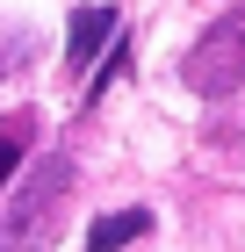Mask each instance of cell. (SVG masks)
I'll return each mask as SVG.
<instances>
[{
  "label": "cell",
  "instance_id": "2",
  "mask_svg": "<svg viewBox=\"0 0 245 252\" xmlns=\"http://www.w3.org/2000/svg\"><path fill=\"white\" fill-rule=\"evenodd\" d=\"M188 87L209 94V101H224V94L245 87V7L216 15L202 36H195V51H188Z\"/></svg>",
  "mask_w": 245,
  "mask_h": 252
},
{
  "label": "cell",
  "instance_id": "5",
  "mask_svg": "<svg viewBox=\"0 0 245 252\" xmlns=\"http://www.w3.org/2000/svg\"><path fill=\"white\" fill-rule=\"evenodd\" d=\"M22 152H29V116H0V188L22 173Z\"/></svg>",
  "mask_w": 245,
  "mask_h": 252
},
{
  "label": "cell",
  "instance_id": "1",
  "mask_svg": "<svg viewBox=\"0 0 245 252\" xmlns=\"http://www.w3.org/2000/svg\"><path fill=\"white\" fill-rule=\"evenodd\" d=\"M65 188H72V166H65V158L51 152V158L36 166V180L22 188V202L7 209V223H0V252H43V245H51Z\"/></svg>",
  "mask_w": 245,
  "mask_h": 252
},
{
  "label": "cell",
  "instance_id": "3",
  "mask_svg": "<svg viewBox=\"0 0 245 252\" xmlns=\"http://www.w3.org/2000/svg\"><path fill=\"white\" fill-rule=\"evenodd\" d=\"M115 36V7H72V36H65V65H94L101 58V43Z\"/></svg>",
  "mask_w": 245,
  "mask_h": 252
},
{
  "label": "cell",
  "instance_id": "4",
  "mask_svg": "<svg viewBox=\"0 0 245 252\" xmlns=\"http://www.w3.org/2000/svg\"><path fill=\"white\" fill-rule=\"evenodd\" d=\"M144 231H151V209H115V216H101L94 231H87V252H123Z\"/></svg>",
  "mask_w": 245,
  "mask_h": 252
}]
</instances>
